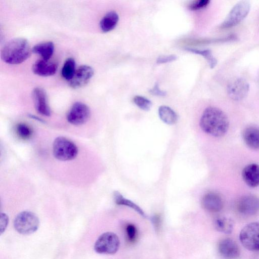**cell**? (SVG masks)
<instances>
[{
	"label": "cell",
	"instance_id": "obj_1",
	"mask_svg": "<svg viewBox=\"0 0 259 259\" xmlns=\"http://www.w3.org/2000/svg\"><path fill=\"white\" fill-rule=\"evenodd\" d=\"M199 124L202 130L207 134L220 137L227 132L229 121L222 110L215 107H208L204 110Z\"/></svg>",
	"mask_w": 259,
	"mask_h": 259
},
{
	"label": "cell",
	"instance_id": "obj_2",
	"mask_svg": "<svg viewBox=\"0 0 259 259\" xmlns=\"http://www.w3.org/2000/svg\"><path fill=\"white\" fill-rule=\"evenodd\" d=\"M32 49L23 38H15L7 42L1 50L2 59L10 64H18L30 56Z\"/></svg>",
	"mask_w": 259,
	"mask_h": 259
},
{
	"label": "cell",
	"instance_id": "obj_3",
	"mask_svg": "<svg viewBox=\"0 0 259 259\" xmlns=\"http://www.w3.org/2000/svg\"><path fill=\"white\" fill-rule=\"evenodd\" d=\"M53 153L56 159L61 161H68L76 157L78 148L70 140L64 137H58L54 141Z\"/></svg>",
	"mask_w": 259,
	"mask_h": 259
},
{
	"label": "cell",
	"instance_id": "obj_4",
	"mask_svg": "<svg viewBox=\"0 0 259 259\" xmlns=\"http://www.w3.org/2000/svg\"><path fill=\"white\" fill-rule=\"evenodd\" d=\"M39 221L37 216L29 211H23L16 217L14 221L15 230L22 235L33 233L38 228Z\"/></svg>",
	"mask_w": 259,
	"mask_h": 259
},
{
	"label": "cell",
	"instance_id": "obj_5",
	"mask_svg": "<svg viewBox=\"0 0 259 259\" xmlns=\"http://www.w3.org/2000/svg\"><path fill=\"white\" fill-rule=\"evenodd\" d=\"M239 239L246 249L251 251H259V222L246 225L240 232Z\"/></svg>",
	"mask_w": 259,
	"mask_h": 259
},
{
	"label": "cell",
	"instance_id": "obj_6",
	"mask_svg": "<svg viewBox=\"0 0 259 259\" xmlns=\"http://www.w3.org/2000/svg\"><path fill=\"white\" fill-rule=\"evenodd\" d=\"M120 240L117 235L111 232L101 234L94 245L95 251L100 254H114L118 250Z\"/></svg>",
	"mask_w": 259,
	"mask_h": 259
},
{
	"label": "cell",
	"instance_id": "obj_7",
	"mask_svg": "<svg viewBox=\"0 0 259 259\" xmlns=\"http://www.w3.org/2000/svg\"><path fill=\"white\" fill-rule=\"evenodd\" d=\"M250 9V4L247 1L237 3L231 10L221 25L223 29L232 27L242 21L248 15Z\"/></svg>",
	"mask_w": 259,
	"mask_h": 259
},
{
	"label": "cell",
	"instance_id": "obj_8",
	"mask_svg": "<svg viewBox=\"0 0 259 259\" xmlns=\"http://www.w3.org/2000/svg\"><path fill=\"white\" fill-rule=\"evenodd\" d=\"M90 116V110L85 104L77 102L73 104L67 115V121L78 125L85 123Z\"/></svg>",
	"mask_w": 259,
	"mask_h": 259
},
{
	"label": "cell",
	"instance_id": "obj_9",
	"mask_svg": "<svg viewBox=\"0 0 259 259\" xmlns=\"http://www.w3.org/2000/svg\"><path fill=\"white\" fill-rule=\"evenodd\" d=\"M218 251L224 259H238L240 250L237 243L229 238L222 239L218 244Z\"/></svg>",
	"mask_w": 259,
	"mask_h": 259
},
{
	"label": "cell",
	"instance_id": "obj_10",
	"mask_svg": "<svg viewBox=\"0 0 259 259\" xmlns=\"http://www.w3.org/2000/svg\"><path fill=\"white\" fill-rule=\"evenodd\" d=\"M249 88V84L245 79L237 78L228 84L227 92L232 99L239 101L246 96Z\"/></svg>",
	"mask_w": 259,
	"mask_h": 259
},
{
	"label": "cell",
	"instance_id": "obj_11",
	"mask_svg": "<svg viewBox=\"0 0 259 259\" xmlns=\"http://www.w3.org/2000/svg\"><path fill=\"white\" fill-rule=\"evenodd\" d=\"M94 75V70L88 65L79 66L72 78L69 81V85L73 89H78L87 84Z\"/></svg>",
	"mask_w": 259,
	"mask_h": 259
},
{
	"label": "cell",
	"instance_id": "obj_12",
	"mask_svg": "<svg viewBox=\"0 0 259 259\" xmlns=\"http://www.w3.org/2000/svg\"><path fill=\"white\" fill-rule=\"evenodd\" d=\"M237 209L242 214L253 215L259 210V199L253 195L244 196L238 201Z\"/></svg>",
	"mask_w": 259,
	"mask_h": 259
},
{
	"label": "cell",
	"instance_id": "obj_13",
	"mask_svg": "<svg viewBox=\"0 0 259 259\" xmlns=\"http://www.w3.org/2000/svg\"><path fill=\"white\" fill-rule=\"evenodd\" d=\"M32 98L37 112L41 115L50 116L51 111L46 91L41 88H34L32 91Z\"/></svg>",
	"mask_w": 259,
	"mask_h": 259
},
{
	"label": "cell",
	"instance_id": "obj_14",
	"mask_svg": "<svg viewBox=\"0 0 259 259\" xmlns=\"http://www.w3.org/2000/svg\"><path fill=\"white\" fill-rule=\"evenodd\" d=\"M201 203L203 207L211 212H219L223 207V199L215 192H210L206 193L202 197Z\"/></svg>",
	"mask_w": 259,
	"mask_h": 259
},
{
	"label": "cell",
	"instance_id": "obj_15",
	"mask_svg": "<svg viewBox=\"0 0 259 259\" xmlns=\"http://www.w3.org/2000/svg\"><path fill=\"white\" fill-rule=\"evenodd\" d=\"M243 181L249 187H256L259 186V165L251 163L245 166L242 171Z\"/></svg>",
	"mask_w": 259,
	"mask_h": 259
},
{
	"label": "cell",
	"instance_id": "obj_16",
	"mask_svg": "<svg viewBox=\"0 0 259 259\" xmlns=\"http://www.w3.org/2000/svg\"><path fill=\"white\" fill-rule=\"evenodd\" d=\"M33 73L40 76H49L55 73L57 65L55 63L43 59L37 60L32 68Z\"/></svg>",
	"mask_w": 259,
	"mask_h": 259
},
{
	"label": "cell",
	"instance_id": "obj_17",
	"mask_svg": "<svg viewBox=\"0 0 259 259\" xmlns=\"http://www.w3.org/2000/svg\"><path fill=\"white\" fill-rule=\"evenodd\" d=\"M242 138L245 144L253 150H259V128L249 126L242 132Z\"/></svg>",
	"mask_w": 259,
	"mask_h": 259
},
{
	"label": "cell",
	"instance_id": "obj_18",
	"mask_svg": "<svg viewBox=\"0 0 259 259\" xmlns=\"http://www.w3.org/2000/svg\"><path fill=\"white\" fill-rule=\"evenodd\" d=\"M119 17L116 12L110 11L106 13L100 22V27L104 32H107L113 30L116 26Z\"/></svg>",
	"mask_w": 259,
	"mask_h": 259
},
{
	"label": "cell",
	"instance_id": "obj_19",
	"mask_svg": "<svg viewBox=\"0 0 259 259\" xmlns=\"http://www.w3.org/2000/svg\"><path fill=\"white\" fill-rule=\"evenodd\" d=\"M54 45L52 41L41 42L35 45L32 48V52L40 55L42 59L49 60L53 54Z\"/></svg>",
	"mask_w": 259,
	"mask_h": 259
},
{
	"label": "cell",
	"instance_id": "obj_20",
	"mask_svg": "<svg viewBox=\"0 0 259 259\" xmlns=\"http://www.w3.org/2000/svg\"><path fill=\"white\" fill-rule=\"evenodd\" d=\"M158 115L160 119L167 124H174L178 120L176 113L167 106L163 105L159 107Z\"/></svg>",
	"mask_w": 259,
	"mask_h": 259
},
{
	"label": "cell",
	"instance_id": "obj_21",
	"mask_svg": "<svg viewBox=\"0 0 259 259\" xmlns=\"http://www.w3.org/2000/svg\"><path fill=\"white\" fill-rule=\"evenodd\" d=\"M215 229L221 233L231 234L234 228V222L232 219L225 217L217 218L214 221Z\"/></svg>",
	"mask_w": 259,
	"mask_h": 259
},
{
	"label": "cell",
	"instance_id": "obj_22",
	"mask_svg": "<svg viewBox=\"0 0 259 259\" xmlns=\"http://www.w3.org/2000/svg\"><path fill=\"white\" fill-rule=\"evenodd\" d=\"M113 195L115 202L117 205L127 206L134 209L143 217L146 218L145 213L140 207L131 200L124 198L119 192L115 191Z\"/></svg>",
	"mask_w": 259,
	"mask_h": 259
},
{
	"label": "cell",
	"instance_id": "obj_23",
	"mask_svg": "<svg viewBox=\"0 0 259 259\" xmlns=\"http://www.w3.org/2000/svg\"><path fill=\"white\" fill-rule=\"evenodd\" d=\"M75 62L73 58H67L63 65L62 69V76L68 81H69L73 77L75 72Z\"/></svg>",
	"mask_w": 259,
	"mask_h": 259
},
{
	"label": "cell",
	"instance_id": "obj_24",
	"mask_svg": "<svg viewBox=\"0 0 259 259\" xmlns=\"http://www.w3.org/2000/svg\"><path fill=\"white\" fill-rule=\"evenodd\" d=\"M185 50L194 54L202 56L208 62L210 68H213L217 64V60L210 50H198L192 48H185Z\"/></svg>",
	"mask_w": 259,
	"mask_h": 259
},
{
	"label": "cell",
	"instance_id": "obj_25",
	"mask_svg": "<svg viewBox=\"0 0 259 259\" xmlns=\"http://www.w3.org/2000/svg\"><path fill=\"white\" fill-rule=\"evenodd\" d=\"M133 101L139 108L145 111L149 110L152 106L151 102L143 96H136Z\"/></svg>",
	"mask_w": 259,
	"mask_h": 259
},
{
	"label": "cell",
	"instance_id": "obj_26",
	"mask_svg": "<svg viewBox=\"0 0 259 259\" xmlns=\"http://www.w3.org/2000/svg\"><path fill=\"white\" fill-rule=\"evenodd\" d=\"M16 131L18 135L24 139L29 138L32 134V130L30 127L24 123L18 124Z\"/></svg>",
	"mask_w": 259,
	"mask_h": 259
},
{
	"label": "cell",
	"instance_id": "obj_27",
	"mask_svg": "<svg viewBox=\"0 0 259 259\" xmlns=\"http://www.w3.org/2000/svg\"><path fill=\"white\" fill-rule=\"evenodd\" d=\"M125 232L128 240L131 242H134L138 236L136 227L132 224H129L126 226Z\"/></svg>",
	"mask_w": 259,
	"mask_h": 259
},
{
	"label": "cell",
	"instance_id": "obj_28",
	"mask_svg": "<svg viewBox=\"0 0 259 259\" xmlns=\"http://www.w3.org/2000/svg\"><path fill=\"white\" fill-rule=\"evenodd\" d=\"M210 3L208 0H200L194 1L189 6V8L191 10H198L207 7Z\"/></svg>",
	"mask_w": 259,
	"mask_h": 259
},
{
	"label": "cell",
	"instance_id": "obj_29",
	"mask_svg": "<svg viewBox=\"0 0 259 259\" xmlns=\"http://www.w3.org/2000/svg\"><path fill=\"white\" fill-rule=\"evenodd\" d=\"M177 56L175 55L160 56L157 59L156 62L158 64L171 62L177 60Z\"/></svg>",
	"mask_w": 259,
	"mask_h": 259
},
{
	"label": "cell",
	"instance_id": "obj_30",
	"mask_svg": "<svg viewBox=\"0 0 259 259\" xmlns=\"http://www.w3.org/2000/svg\"><path fill=\"white\" fill-rule=\"evenodd\" d=\"M9 222V218L5 213H1L0 217V232L2 234L6 230Z\"/></svg>",
	"mask_w": 259,
	"mask_h": 259
},
{
	"label": "cell",
	"instance_id": "obj_31",
	"mask_svg": "<svg viewBox=\"0 0 259 259\" xmlns=\"http://www.w3.org/2000/svg\"><path fill=\"white\" fill-rule=\"evenodd\" d=\"M149 92L151 94L158 96H165L166 95V92L162 91L159 88V85L157 82H156L153 88L149 90Z\"/></svg>",
	"mask_w": 259,
	"mask_h": 259
},
{
	"label": "cell",
	"instance_id": "obj_32",
	"mask_svg": "<svg viewBox=\"0 0 259 259\" xmlns=\"http://www.w3.org/2000/svg\"><path fill=\"white\" fill-rule=\"evenodd\" d=\"M151 222L156 229L159 228L160 224V218L159 215L157 214L153 215L151 218Z\"/></svg>",
	"mask_w": 259,
	"mask_h": 259
},
{
	"label": "cell",
	"instance_id": "obj_33",
	"mask_svg": "<svg viewBox=\"0 0 259 259\" xmlns=\"http://www.w3.org/2000/svg\"><path fill=\"white\" fill-rule=\"evenodd\" d=\"M31 118H33V119H36V120H39V121H41L42 122V120L41 119H40L38 117H36L34 115H29Z\"/></svg>",
	"mask_w": 259,
	"mask_h": 259
}]
</instances>
